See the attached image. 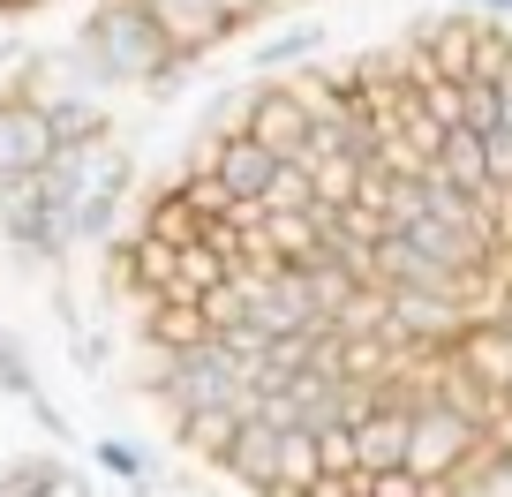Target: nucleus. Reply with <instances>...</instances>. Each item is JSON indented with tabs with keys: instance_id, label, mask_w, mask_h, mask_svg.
I'll use <instances>...</instances> for the list:
<instances>
[{
	"instance_id": "obj_1",
	"label": "nucleus",
	"mask_w": 512,
	"mask_h": 497,
	"mask_svg": "<svg viewBox=\"0 0 512 497\" xmlns=\"http://www.w3.org/2000/svg\"><path fill=\"white\" fill-rule=\"evenodd\" d=\"M181 53L159 38V23L144 16V0H98L76 23V46H61L68 91H144L159 68H174Z\"/></svg>"
},
{
	"instance_id": "obj_2",
	"label": "nucleus",
	"mask_w": 512,
	"mask_h": 497,
	"mask_svg": "<svg viewBox=\"0 0 512 497\" xmlns=\"http://www.w3.org/2000/svg\"><path fill=\"white\" fill-rule=\"evenodd\" d=\"M76 181L61 174V159L46 166V174L16 181V189L0 196V241H8V257L23 264V272H53V264H68V249H76Z\"/></svg>"
},
{
	"instance_id": "obj_3",
	"label": "nucleus",
	"mask_w": 512,
	"mask_h": 497,
	"mask_svg": "<svg viewBox=\"0 0 512 497\" xmlns=\"http://www.w3.org/2000/svg\"><path fill=\"white\" fill-rule=\"evenodd\" d=\"M490 445H497V437L475 430L467 415H452L437 392L407 415V467H415L422 482H452V490H460V482L482 467V452H490Z\"/></svg>"
},
{
	"instance_id": "obj_4",
	"label": "nucleus",
	"mask_w": 512,
	"mask_h": 497,
	"mask_svg": "<svg viewBox=\"0 0 512 497\" xmlns=\"http://www.w3.org/2000/svg\"><path fill=\"white\" fill-rule=\"evenodd\" d=\"M241 129L272 151L279 166H302L309 159V113H302V98L287 91V76L249 83V113H241Z\"/></svg>"
},
{
	"instance_id": "obj_5",
	"label": "nucleus",
	"mask_w": 512,
	"mask_h": 497,
	"mask_svg": "<svg viewBox=\"0 0 512 497\" xmlns=\"http://www.w3.org/2000/svg\"><path fill=\"white\" fill-rule=\"evenodd\" d=\"M53 159H61V151H53L46 113H38V106H23L16 91H0V196L16 189V181L46 174Z\"/></svg>"
},
{
	"instance_id": "obj_6",
	"label": "nucleus",
	"mask_w": 512,
	"mask_h": 497,
	"mask_svg": "<svg viewBox=\"0 0 512 497\" xmlns=\"http://www.w3.org/2000/svg\"><path fill=\"white\" fill-rule=\"evenodd\" d=\"M144 16L159 23V38L181 53V61H204V53H219L226 38H241V23L226 16L219 0H144Z\"/></svg>"
},
{
	"instance_id": "obj_7",
	"label": "nucleus",
	"mask_w": 512,
	"mask_h": 497,
	"mask_svg": "<svg viewBox=\"0 0 512 497\" xmlns=\"http://www.w3.org/2000/svg\"><path fill=\"white\" fill-rule=\"evenodd\" d=\"M475 38H482V16H467V8H437V16H422L415 31H407V46L422 53L430 76H467V68H475Z\"/></svg>"
},
{
	"instance_id": "obj_8",
	"label": "nucleus",
	"mask_w": 512,
	"mask_h": 497,
	"mask_svg": "<svg viewBox=\"0 0 512 497\" xmlns=\"http://www.w3.org/2000/svg\"><path fill=\"white\" fill-rule=\"evenodd\" d=\"M61 174L76 181V196H83V204H121V196H128V181H136V159H128V144H121V136H98V144L61 151Z\"/></svg>"
},
{
	"instance_id": "obj_9",
	"label": "nucleus",
	"mask_w": 512,
	"mask_h": 497,
	"mask_svg": "<svg viewBox=\"0 0 512 497\" xmlns=\"http://www.w3.org/2000/svg\"><path fill=\"white\" fill-rule=\"evenodd\" d=\"M445 354L467 369V377H475L482 392H497V400L512 392V332H505L497 317H475V324H460V339H452Z\"/></svg>"
},
{
	"instance_id": "obj_10",
	"label": "nucleus",
	"mask_w": 512,
	"mask_h": 497,
	"mask_svg": "<svg viewBox=\"0 0 512 497\" xmlns=\"http://www.w3.org/2000/svg\"><path fill=\"white\" fill-rule=\"evenodd\" d=\"M219 475H234L249 497H264V490H272V475H279V430L249 415V422L234 430V445L219 452Z\"/></svg>"
},
{
	"instance_id": "obj_11",
	"label": "nucleus",
	"mask_w": 512,
	"mask_h": 497,
	"mask_svg": "<svg viewBox=\"0 0 512 497\" xmlns=\"http://www.w3.org/2000/svg\"><path fill=\"white\" fill-rule=\"evenodd\" d=\"M354 460H362V475L407 467V407H369L354 422Z\"/></svg>"
},
{
	"instance_id": "obj_12",
	"label": "nucleus",
	"mask_w": 512,
	"mask_h": 497,
	"mask_svg": "<svg viewBox=\"0 0 512 497\" xmlns=\"http://www.w3.org/2000/svg\"><path fill=\"white\" fill-rule=\"evenodd\" d=\"M46 129H53V151H76V144H98V136H113V113L98 91H61L46 106Z\"/></svg>"
},
{
	"instance_id": "obj_13",
	"label": "nucleus",
	"mask_w": 512,
	"mask_h": 497,
	"mask_svg": "<svg viewBox=\"0 0 512 497\" xmlns=\"http://www.w3.org/2000/svg\"><path fill=\"white\" fill-rule=\"evenodd\" d=\"M136 234L166 241V249H189V241H204V211L181 196V181H166V189H151L144 219H136Z\"/></svg>"
},
{
	"instance_id": "obj_14",
	"label": "nucleus",
	"mask_w": 512,
	"mask_h": 497,
	"mask_svg": "<svg viewBox=\"0 0 512 497\" xmlns=\"http://www.w3.org/2000/svg\"><path fill=\"white\" fill-rule=\"evenodd\" d=\"M241 422H249V415H234V407H189V415H174V437L196 452V460H211V467H219V452L234 445V430H241Z\"/></svg>"
},
{
	"instance_id": "obj_15",
	"label": "nucleus",
	"mask_w": 512,
	"mask_h": 497,
	"mask_svg": "<svg viewBox=\"0 0 512 497\" xmlns=\"http://www.w3.org/2000/svg\"><path fill=\"white\" fill-rule=\"evenodd\" d=\"M324 53V31L317 23H287V31H272L264 46H256V68H302Z\"/></svg>"
},
{
	"instance_id": "obj_16",
	"label": "nucleus",
	"mask_w": 512,
	"mask_h": 497,
	"mask_svg": "<svg viewBox=\"0 0 512 497\" xmlns=\"http://www.w3.org/2000/svg\"><path fill=\"white\" fill-rule=\"evenodd\" d=\"M61 490H68L61 460H8L0 467V497H61Z\"/></svg>"
},
{
	"instance_id": "obj_17",
	"label": "nucleus",
	"mask_w": 512,
	"mask_h": 497,
	"mask_svg": "<svg viewBox=\"0 0 512 497\" xmlns=\"http://www.w3.org/2000/svg\"><path fill=\"white\" fill-rule=\"evenodd\" d=\"M0 392H8V400H23V407H38V415L53 422L46 392H38V377H31V354H23L16 339H8V332H0Z\"/></svg>"
},
{
	"instance_id": "obj_18",
	"label": "nucleus",
	"mask_w": 512,
	"mask_h": 497,
	"mask_svg": "<svg viewBox=\"0 0 512 497\" xmlns=\"http://www.w3.org/2000/svg\"><path fill=\"white\" fill-rule=\"evenodd\" d=\"M354 497H460L452 482H422L415 467H384V475H354Z\"/></svg>"
},
{
	"instance_id": "obj_19",
	"label": "nucleus",
	"mask_w": 512,
	"mask_h": 497,
	"mask_svg": "<svg viewBox=\"0 0 512 497\" xmlns=\"http://www.w3.org/2000/svg\"><path fill=\"white\" fill-rule=\"evenodd\" d=\"M317 189H309V166H272V181L256 189V211H309Z\"/></svg>"
},
{
	"instance_id": "obj_20",
	"label": "nucleus",
	"mask_w": 512,
	"mask_h": 497,
	"mask_svg": "<svg viewBox=\"0 0 512 497\" xmlns=\"http://www.w3.org/2000/svg\"><path fill=\"white\" fill-rule=\"evenodd\" d=\"M309 437H317V467L324 475H339V482L362 475V460H354V422H332V430H309Z\"/></svg>"
},
{
	"instance_id": "obj_21",
	"label": "nucleus",
	"mask_w": 512,
	"mask_h": 497,
	"mask_svg": "<svg viewBox=\"0 0 512 497\" xmlns=\"http://www.w3.org/2000/svg\"><path fill=\"white\" fill-rule=\"evenodd\" d=\"M415 91H422V106H430L437 129H460V76H422Z\"/></svg>"
},
{
	"instance_id": "obj_22",
	"label": "nucleus",
	"mask_w": 512,
	"mask_h": 497,
	"mask_svg": "<svg viewBox=\"0 0 512 497\" xmlns=\"http://www.w3.org/2000/svg\"><path fill=\"white\" fill-rule=\"evenodd\" d=\"M475 475H482V497H512V430L497 437L490 452H482V467H475Z\"/></svg>"
},
{
	"instance_id": "obj_23",
	"label": "nucleus",
	"mask_w": 512,
	"mask_h": 497,
	"mask_svg": "<svg viewBox=\"0 0 512 497\" xmlns=\"http://www.w3.org/2000/svg\"><path fill=\"white\" fill-rule=\"evenodd\" d=\"M98 460H106L113 475H128V482H144V475H151V467H144V452H128V445H106Z\"/></svg>"
},
{
	"instance_id": "obj_24",
	"label": "nucleus",
	"mask_w": 512,
	"mask_h": 497,
	"mask_svg": "<svg viewBox=\"0 0 512 497\" xmlns=\"http://www.w3.org/2000/svg\"><path fill=\"white\" fill-rule=\"evenodd\" d=\"M452 8H467V16H482V23H512V0H452Z\"/></svg>"
},
{
	"instance_id": "obj_25",
	"label": "nucleus",
	"mask_w": 512,
	"mask_h": 497,
	"mask_svg": "<svg viewBox=\"0 0 512 497\" xmlns=\"http://www.w3.org/2000/svg\"><path fill=\"white\" fill-rule=\"evenodd\" d=\"M38 0H0V16H31Z\"/></svg>"
}]
</instances>
